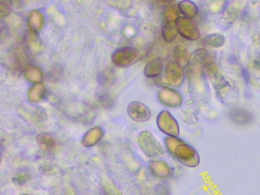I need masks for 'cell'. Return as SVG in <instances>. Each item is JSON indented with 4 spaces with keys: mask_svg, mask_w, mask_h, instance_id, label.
Instances as JSON below:
<instances>
[{
    "mask_svg": "<svg viewBox=\"0 0 260 195\" xmlns=\"http://www.w3.org/2000/svg\"><path fill=\"white\" fill-rule=\"evenodd\" d=\"M178 6L170 5L166 8L164 12L162 23V35L167 43H171L176 39L178 35L177 21L179 17Z\"/></svg>",
    "mask_w": 260,
    "mask_h": 195,
    "instance_id": "obj_1",
    "label": "cell"
},
{
    "mask_svg": "<svg viewBox=\"0 0 260 195\" xmlns=\"http://www.w3.org/2000/svg\"><path fill=\"white\" fill-rule=\"evenodd\" d=\"M175 158L188 168H196L200 164V155L198 151L191 145L184 143L176 147Z\"/></svg>",
    "mask_w": 260,
    "mask_h": 195,
    "instance_id": "obj_2",
    "label": "cell"
},
{
    "mask_svg": "<svg viewBox=\"0 0 260 195\" xmlns=\"http://www.w3.org/2000/svg\"><path fill=\"white\" fill-rule=\"evenodd\" d=\"M178 34L188 41H194L201 38V31L196 21L186 17L179 16L177 21Z\"/></svg>",
    "mask_w": 260,
    "mask_h": 195,
    "instance_id": "obj_3",
    "label": "cell"
},
{
    "mask_svg": "<svg viewBox=\"0 0 260 195\" xmlns=\"http://www.w3.org/2000/svg\"><path fill=\"white\" fill-rule=\"evenodd\" d=\"M157 126L168 137H179L180 133L179 123L170 111L164 110L157 117Z\"/></svg>",
    "mask_w": 260,
    "mask_h": 195,
    "instance_id": "obj_4",
    "label": "cell"
},
{
    "mask_svg": "<svg viewBox=\"0 0 260 195\" xmlns=\"http://www.w3.org/2000/svg\"><path fill=\"white\" fill-rule=\"evenodd\" d=\"M138 57H139V54L135 49L125 47V48L119 49L113 53L112 62L117 67L125 68L136 62Z\"/></svg>",
    "mask_w": 260,
    "mask_h": 195,
    "instance_id": "obj_5",
    "label": "cell"
},
{
    "mask_svg": "<svg viewBox=\"0 0 260 195\" xmlns=\"http://www.w3.org/2000/svg\"><path fill=\"white\" fill-rule=\"evenodd\" d=\"M165 76L171 85L180 87L185 80L183 67L176 61H170L165 67Z\"/></svg>",
    "mask_w": 260,
    "mask_h": 195,
    "instance_id": "obj_6",
    "label": "cell"
},
{
    "mask_svg": "<svg viewBox=\"0 0 260 195\" xmlns=\"http://www.w3.org/2000/svg\"><path fill=\"white\" fill-rule=\"evenodd\" d=\"M158 99L164 106L168 108H179L182 105L183 97L174 88H161L158 92Z\"/></svg>",
    "mask_w": 260,
    "mask_h": 195,
    "instance_id": "obj_7",
    "label": "cell"
},
{
    "mask_svg": "<svg viewBox=\"0 0 260 195\" xmlns=\"http://www.w3.org/2000/svg\"><path fill=\"white\" fill-rule=\"evenodd\" d=\"M127 112L133 120L136 121H147L151 117L150 110L139 102H132L127 108Z\"/></svg>",
    "mask_w": 260,
    "mask_h": 195,
    "instance_id": "obj_8",
    "label": "cell"
},
{
    "mask_svg": "<svg viewBox=\"0 0 260 195\" xmlns=\"http://www.w3.org/2000/svg\"><path fill=\"white\" fill-rule=\"evenodd\" d=\"M179 12L182 16L194 19L199 15V8L196 3L191 1H182L178 4Z\"/></svg>",
    "mask_w": 260,
    "mask_h": 195,
    "instance_id": "obj_9",
    "label": "cell"
},
{
    "mask_svg": "<svg viewBox=\"0 0 260 195\" xmlns=\"http://www.w3.org/2000/svg\"><path fill=\"white\" fill-rule=\"evenodd\" d=\"M162 70H164L162 61L161 60L160 58L156 57L147 64L144 73L147 77L157 78L158 76H161Z\"/></svg>",
    "mask_w": 260,
    "mask_h": 195,
    "instance_id": "obj_10",
    "label": "cell"
},
{
    "mask_svg": "<svg viewBox=\"0 0 260 195\" xmlns=\"http://www.w3.org/2000/svg\"><path fill=\"white\" fill-rule=\"evenodd\" d=\"M173 57L175 61L183 67L187 65L190 60V53L188 49L183 44H178L173 50Z\"/></svg>",
    "mask_w": 260,
    "mask_h": 195,
    "instance_id": "obj_11",
    "label": "cell"
},
{
    "mask_svg": "<svg viewBox=\"0 0 260 195\" xmlns=\"http://www.w3.org/2000/svg\"><path fill=\"white\" fill-rule=\"evenodd\" d=\"M205 42L213 48H218L224 44L225 38L220 34H211L205 38Z\"/></svg>",
    "mask_w": 260,
    "mask_h": 195,
    "instance_id": "obj_12",
    "label": "cell"
},
{
    "mask_svg": "<svg viewBox=\"0 0 260 195\" xmlns=\"http://www.w3.org/2000/svg\"><path fill=\"white\" fill-rule=\"evenodd\" d=\"M185 143L183 140L179 138V137H167L165 139V145L168 149L169 152L174 156L175 150L176 147L180 144Z\"/></svg>",
    "mask_w": 260,
    "mask_h": 195,
    "instance_id": "obj_13",
    "label": "cell"
},
{
    "mask_svg": "<svg viewBox=\"0 0 260 195\" xmlns=\"http://www.w3.org/2000/svg\"><path fill=\"white\" fill-rule=\"evenodd\" d=\"M155 169L157 171L159 176L162 177V178H169V177L171 176L172 173H173L171 168L164 161L156 162Z\"/></svg>",
    "mask_w": 260,
    "mask_h": 195,
    "instance_id": "obj_14",
    "label": "cell"
},
{
    "mask_svg": "<svg viewBox=\"0 0 260 195\" xmlns=\"http://www.w3.org/2000/svg\"><path fill=\"white\" fill-rule=\"evenodd\" d=\"M155 84L157 86L162 87V88H170V85H171L166 76H159L156 78Z\"/></svg>",
    "mask_w": 260,
    "mask_h": 195,
    "instance_id": "obj_15",
    "label": "cell"
}]
</instances>
